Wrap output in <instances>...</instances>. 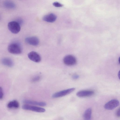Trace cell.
Masks as SVG:
<instances>
[{
  "label": "cell",
  "instance_id": "6da1fadb",
  "mask_svg": "<svg viewBox=\"0 0 120 120\" xmlns=\"http://www.w3.org/2000/svg\"><path fill=\"white\" fill-rule=\"evenodd\" d=\"M8 49L9 52L14 54H19L22 51L20 46L16 43H12L9 44L8 46Z\"/></svg>",
  "mask_w": 120,
  "mask_h": 120
},
{
  "label": "cell",
  "instance_id": "7a4b0ae2",
  "mask_svg": "<svg viewBox=\"0 0 120 120\" xmlns=\"http://www.w3.org/2000/svg\"><path fill=\"white\" fill-rule=\"evenodd\" d=\"M9 30L14 34L18 33L20 31V25L16 21H12L9 22L8 24Z\"/></svg>",
  "mask_w": 120,
  "mask_h": 120
},
{
  "label": "cell",
  "instance_id": "3957f363",
  "mask_svg": "<svg viewBox=\"0 0 120 120\" xmlns=\"http://www.w3.org/2000/svg\"><path fill=\"white\" fill-rule=\"evenodd\" d=\"M22 108L23 109L25 110H30L38 112H43L45 111V109L42 108L26 104L23 105Z\"/></svg>",
  "mask_w": 120,
  "mask_h": 120
},
{
  "label": "cell",
  "instance_id": "277c9868",
  "mask_svg": "<svg viewBox=\"0 0 120 120\" xmlns=\"http://www.w3.org/2000/svg\"><path fill=\"white\" fill-rule=\"evenodd\" d=\"M75 90V88H72L57 92L52 95V97L55 98L64 96L72 92Z\"/></svg>",
  "mask_w": 120,
  "mask_h": 120
},
{
  "label": "cell",
  "instance_id": "5b68a950",
  "mask_svg": "<svg viewBox=\"0 0 120 120\" xmlns=\"http://www.w3.org/2000/svg\"><path fill=\"white\" fill-rule=\"evenodd\" d=\"M119 104V102L118 100L112 99L107 103L104 105V108L107 110H112L118 107Z\"/></svg>",
  "mask_w": 120,
  "mask_h": 120
},
{
  "label": "cell",
  "instance_id": "8992f818",
  "mask_svg": "<svg viewBox=\"0 0 120 120\" xmlns=\"http://www.w3.org/2000/svg\"><path fill=\"white\" fill-rule=\"evenodd\" d=\"M63 61L65 65L71 66L75 64L76 63L77 60L74 56L71 55H68L64 57Z\"/></svg>",
  "mask_w": 120,
  "mask_h": 120
},
{
  "label": "cell",
  "instance_id": "52a82bcc",
  "mask_svg": "<svg viewBox=\"0 0 120 120\" xmlns=\"http://www.w3.org/2000/svg\"><path fill=\"white\" fill-rule=\"evenodd\" d=\"M29 58L31 60L36 63H39L41 60V57L37 52L32 51L29 52L28 54Z\"/></svg>",
  "mask_w": 120,
  "mask_h": 120
},
{
  "label": "cell",
  "instance_id": "ba28073f",
  "mask_svg": "<svg viewBox=\"0 0 120 120\" xmlns=\"http://www.w3.org/2000/svg\"><path fill=\"white\" fill-rule=\"evenodd\" d=\"M25 42L30 45L36 46L38 45L39 43V39L35 36H31L26 37L25 39Z\"/></svg>",
  "mask_w": 120,
  "mask_h": 120
},
{
  "label": "cell",
  "instance_id": "9c48e42d",
  "mask_svg": "<svg viewBox=\"0 0 120 120\" xmlns=\"http://www.w3.org/2000/svg\"><path fill=\"white\" fill-rule=\"evenodd\" d=\"M94 91L90 90H82L78 92L76 94L79 97H84L91 96L94 94Z\"/></svg>",
  "mask_w": 120,
  "mask_h": 120
},
{
  "label": "cell",
  "instance_id": "30bf717a",
  "mask_svg": "<svg viewBox=\"0 0 120 120\" xmlns=\"http://www.w3.org/2000/svg\"><path fill=\"white\" fill-rule=\"evenodd\" d=\"M24 103L26 104L36 105L41 106L46 105V103L43 102H39L29 100H24L23 101Z\"/></svg>",
  "mask_w": 120,
  "mask_h": 120
},
{
  "label": "cell",
  "instance_id": "8fae6325",
  "mask_svg": "<svg viewBox=\"0 0 120 120\" xmlns=\"http://www.w3.org/2000/svg\"><path fill=\"white\" fill-rule=\"evenodd\" d=\"M56 19V15L53 13H51L45 15L43 19L45 22L51 23L54 22Z\"/></svg>",
  "mask_w": 120,
  "mask_h": 120
},
{
  "label": "cell",
  "instance_id": "7c38bea8",
  "mask_svg": "<svg viewBox=\"0 0 120 120\" xmlns=\"http://www.w3.org/2000/svg\"><path fill=\"white\" fill-rule=\"evenodd\" d=\"M19 106V103L17 100H14L9 102L7 105V107L9 109L18 108Z\"/></svg>",
  "mask_w": 120,
  "mask_h": 120
},
{
  "label": "cell",
  "instance_id": "4fadbf2b",
  "mask_svg": "<svg viewBox=\"0 0 120 120\" xmlns=\"http://www.w3.org/2000/svg\"><path fill=\"white\" fill-rule=\"evenodd\" d=\"M2 62L4 65L9 67H12L14 65L13 61L8 58H4L2 60Z\"/></svg>",
  "mask_w": 120,
  "mask_h": 120
},
{
  "label": "cell",
  "instance_id": "5bb4252c",
  "mask_svg": "<svg viewBox=\"0 0 120 120\" xmlns=\"http://www.w3.org/2000/svg\"><path fill=\"white\" fill-rule=\"evenodd\" d=\"M92 114V109L91 108L87 109L85 111L83 115L84 120H89L91 119Z\"/></svg>",
  "mask_w": 120,
  "mask_h": 120
},
{
  "label": "cell",
  "instance_id": "9a60e30c",
  "mask_svg": "<svg viewBox=\"0 0 120 120\" xmlns=\"http://www.w3.org/2000/svg\"><path fill=\"white\" fill-rule=\"evenodd\" d=\"M4 5L6 8L12 9L15 8V5L13 2L8 1H5L4 3Z\"/></svg>",
  "mask_w": 120,
  "mask_h": 120
},
{
  "label": "cell",
  "instance_id": "2e32d148",
  "mask_svg": "<svg viewBox=\"0 0 120 120\" xmlns=\"http://www.w3.org/2000/svg\"><path fill=\"white\" fill-rule=\"evenodd\" d=\"M53 5L56 7H62L63 6V5L58 2H55L53 3Z\"/></svg>",
  "mask_w": 120,
  "mask_h": 120
},
{
  "label": "cell",
  "instance_id": "e0dca14e",
  "mask_svg": "<svg viewBox=\"0 0 120 120\" xmlns=\"http://www.w3.org/2000/svg\"><path fill=\"white\" fill-rule=\"evenodd\" d=\"M40 79V77L39 76H36L32 79L31 81L33 82H36L39 80Z\"/></svg>",
  "mask_w": 120,
  "mask_h": 120
},
{
  "label": "cell",
  "instance_id": "ac0fdd59",
  "mask_svg": "<svg viewBox=\"0 0 120 120\" xmlns=\"http://www.w3.org/2000/svg\"><path fill=\"white\" fill-rule=\"evenodd\" d=\"M3 92L2 88L0 86V99H2L3 97Z\"/></svg>",
  "mask_w": 120,
  "mask_h": 120
},
{
  "label": "cell",
  "instance_id": "d6986e66",
  "mask_svg": "<svg viewBox=\"0 0 120 120\" xmlns=\"http://www.w3.org/2000/svg\"><path fill=\"white\" fill-rule=\"evenodd\" d=\"M116 115L118 117H120V109L119 108L116 110Z\"/></svg>",
  "mask_w": 120,
  "mask_h": 120
},
{
  "label": "cell",
  "instance_id": "ffe728a7",
  "mask_svg": "<svg viewBox=\"0 0 120 120\" xmlns=\"http://www.w3.org/2000/svg\"><path fill=\"white\" fill-rule=\"evenodd\" d=\"M79 76L77 75H74L72 76V78L74 79H76L79 78Z\"/></svg>",
  "mask_w": 120,
  "mask_h": 120
},
{
  "label": "cell",
  "instance_id": "44dd1931",
  "mask_svg": "<svg viewBox=\"0 0 120 120\" xmlns=\"http://www.w3.org/2000/svg\"><path fill=\"white\" fill-rule=\"evenodd\" d=\"M16 21L19 23L20 25L22 24L23 22V21L21 19H19L17 20V21Z\"/></svg>",
  "mask_w": 120,
  "mask_h": 120
},
{
  "label": "cell",
  "instance_id": "7402d4cb",
  "mask_svg": "<svg viewBox=\"0 0 120 120\" xmlns=\"http://www.w3.org/2000/svg\"><path fill=\"white\" fill-rule=\"evenodd\" d=\"M120 71H119L118 73V77H119V79H120Z\"/></svg>",
  "mask_w": 120,
  "mask_h": 120
}]
</instances>
